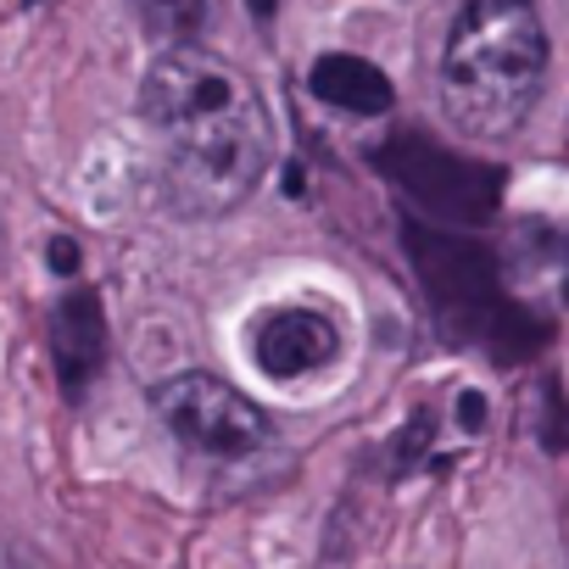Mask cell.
<instances>
[{"mask_svg": "<svg viewBox=\"0 0 569 569\" xmlns=\"http://www.w3.org/2000/svg\"><path fill=\"white\" fill-rule=\"evenodd\" d=\"M140 112L162 140V201L179 218H223L268 168V112L240 68L207 46H162Z\"/></svg>", "mask_w": 569, "mask_h": 569, "instance_id": "1", "label": "cell"}, {"mask_svg": "<svg viewBox=\"0 0 569 569\" xmlns=\"http://www.w3.org/2000/svg\"><path fill=\"white\" fill-rule=\"evenodd\" d=\"M547 84V29L536 0H469L441 51V107L469 140L513 134Z\"/></svg>", "mask_w": 569, "mask_h": 569, "instance_id": "2", "label": "cell"}, {"mask_svg": "<svg viewBox=\"0 0 569 569\" xmlns=\"http://www.w3.org/2000/svg\"><path fill=\"white\" fill-rule=\"evenodd\" d=\"M151 413L201 458H251L273 436L257 402H246L229 380H212L201 369L151 386Z\"/></svg>", "mask_w": 569, "mask_h": 569, "instance_id": "3", "label": "cell"}, {"mask_svg": "<svg viewBox=\"0 0 569 569\" xmlns=\"http://www.w3.org/2000/svg\"><path fill=\"white\" fill-rule=\"evenodd\" d=\"M336 358H341V325L319 308H273L251 325V363L279 386L308 380Z\"/></svg>", "mask_w": 569, "mask_h": 569, "instance_id": "4", "label": "cell"}, {"mask_svg": "<svg viewBox=\"0 0 569 569\" xmlns=\"http://www.w3.org/2000/svg\"><path fill=\"white\" fill-rule=\"evenodd\" d=\"M51 352H57V380L79 402L90 380L107 363V313L96 291H68L51 313Z\"/></svg>", "mask_w": 569, "mask_h": 569, "instance_id": "5", "label": "cell"}, {"mask_svg": "<svg viewBox=\"0 0 569 569\" xmlns=\"http://www.w3.org/2000/svg\"><path fill=\"white\" fill-rule=\"evenodd\" d=\"M308 90H313L325 107L352 112V118H380V112H391V101H397L391 79H386L375 62L347 57V51L319 57V62H313V73H308Z\"/></svg>", "mask_w": 569, "mask_h": 569, "instance_id": "6", "label": "cell"}, {"mask_svg": "<svg viewBox=\"0 0 569 569\" xmlns=\"http://www.w3.org/2000/svg\"><path fill=\"white\" fill-rule=\"evenodd\" d=\"M140 18L162 46H196V34L212 23V0H140Z\"/></svg>", "mask_w": 569, "mask_h": 569, "instance_id": "7", "label": "cell"}, {"mask_svg": "<svg viewBox=\"0 0 569 569\" xmlns=\"http://www.w3.org/2000/svg\"><path fill=\"white\" fill-rule=\"evenodd\" d=\"M79 262H84V251H79V240H68V234H57V240H51V268H57L62 279H73V273H79Z\"/></svg>", "mask_w": 569, "mask_h": 569, "instance_id": "8", "label": "cell"}, {"mask_svg": "<svg viewBox=\"0 0 569 569\" xmlns=\"http://www.w3.org/2000/svg\"><path fill=\"white\" fill-rule=\"evenodd\" d=\"M475 425H486V402L475 391H463V430H475Z\"/></svg>", "mask_w": 569, "mask_h": 569, "instance_id": "9", "label": "cell"}, {"mask_svg": "<svg viewBox=\"0 0 569 569\" xmlns=\"http://www.w3.org/2000/svg\"><path fill=\"white\" fill-rule=\"evenodd\" d=\"M246 7H251V18H257V23H268V18H273V7H279V0H246Z\"/></svg>", "mask_w": 569, "mask_h": 569, "instance_id": "10", "label": "cell"}, {"mask_svg": "<svg viewBox=\"0 0 569 569\" xmlns=\"http://www.w3.org/2000/svg\"><path fill=\"white\" fill-rule=\"evenodd\" d=\"M0 569H29V563H23V558H12L7 547H0Z\"/></svg>", "mask_w": 569, "mask_h": 569, "instance_id": "11", "label": "cell"}, {"mask_svg": "<svg viewBox=\"0 0 569 569\" xmlns=\"http://www.w3.org/2000/svg\"><path fill=\"white\" fill-rule=\"evenodd\" d=\"M29 7H34V0H29Z\"/></svg>", "mask_w": 569, "mask_h": 569, "instance_id": "12", "label": "cell"}]
</instances>
